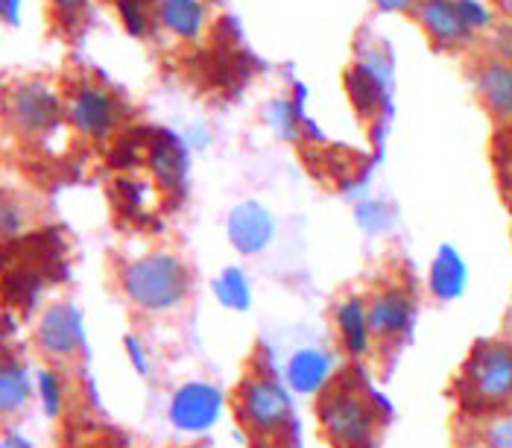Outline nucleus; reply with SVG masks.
I'll return each mask as SVG.
<instances>
[{"label":"nucleus","mask_w":512,"mask_h":448,"mask_svg":"<svg viewBox=\"0 0 512 448\" xmlns=\"http://www.w3.org/2000/svg\"><path fill=\"white\" fill-rule=\"evenodd\" d=\"M150 159H153V170L161 179V185L173 188L179 182V173H182V159H179V150L170 138H158L150 150Z\"/></svg>","instance_id":"obj_19"},{"label":"nucleus","mask_w":512,"mask_h":448,"mask_svg":"<svg viewBox=\"0 0 512 448\" xmlns=\"http://www.w3.org/2000/svg\"><path fill=\"white\" fill-rule=\"evenodd\" d=\"M59 12H68V15H74V12H79L82 6H85V0H50Z\"/></svg>","instance_id":"obj_24"},{"label":"nucleus","mask_w":512,"mask_h":448,"mask_svg":"<svg viewBox=\"0 0 512 448\" xmlns=\"http://www.w3.org/2000/svg\"><path fill=\"white\" fill-rule=\"evenodd\" d=\"M39 346L47 358L65 361L74 358L82 343H85V331H82V314L68 302H56L41 314L39 323Z\"/></svg>","instance_id":"obj_8"},{"label":"nucleus","mask_w":512,"mask_h":448,"mask_svg":"<svg viewBox=\"0 0 512 448\" xmlns=\"http://www.w3.org/2000/svg\"><path fill=\"white\" fill-rule=\"evenodd\" d=\"M319 425L334 448H363L372 437L375 413L355 393H328L319 405Z\"/></svg>","instance_id":"obj_4"},{"label":"nucleus","mask_w":512,"mask_h":448,"mask_svg":"<svg viewBox=\"0 0 512 448\" xmlns=\"http://www.w3.org/2000/svg\"><path fill=\"white\" fill-rule=\"evenodd\" d=\"M65 118L85 138H106L115 123H118V112H115V100L97 88V85H79L71 91V97L65 100Z\"/></svg>","instance_id":"obj_7"},{"label":"nucleus","mask_w":512,"mask_h":448,"mask_svg":"<svg viewBox=\"0 0 512 448\" xmlns=\"http://www.w3.org/2000/svg\"><path fill=\"white\" fill-rule=\"evenodd\" d=\"M466 393L474 408L501 410L512 405V343H477L466 361Z\"/></svg>","instance_id":"obj_2"},{"label":"nucleus","mask_w":512,"mask_h":448,"mask_svg":"<svg viewBox=\"0 0 512 448\" xmlns=\"http://www.w3.org/2000/svg\"><path fill=\"white\" fill-rule=\"evenodd\" d=\"M510 326H512V305H510Z\"/></svg>","instance_id":"obj_28"},{"label":"nucleus","mask_w":512,"mask_h":448,"mask_svg":"<svg viewBox=\"0 0 512 448\" xmlns=\"http://www.w3.org/2000/svg\"><path fill=\"white\" fill-rule=\"evenodd\" d=\"M331 378V355L322 349H299L287 364V384L302 396L319 393Z\"/></svg>","instance_id":"obj_13"},{"label":"nucleus","mask_w":512,"mask_h":448,"mask_svg":"<svg viewBox=\"0 0 512 448\" xmlns=\"http://www.w3.org/2000/svg\"><path fill=\"white\" fill-rule=\"evenodd\" d=\"M158 18L173 36L197 39L202 24H205V6L199 0H161Z\"/></svg>","instance_id":"obj_16"},{"label":"nucleus","mask_w":512,"mask_h":448,"mask_svg":"<svg viewBox=\"0 0 512 448\" xmlns=\"http://www.w3.org/2000/svg\"><path fill=\"white\" fill-rule=\"evenodd\" d=\"M39 396L44 413L47 416H59V410H62V384H59V378L50 369H41L39 372Z\"/></svg>","instance_id":"obj_20"},{"label":"nucleus","mask_w":512,"mask_h":448,"mask_svg":"<svg viewBox=\"0 0 512 448\" xmlns=\"http://www.w3.org/2000/svg\"><path fill=\"white\" fill-rule=\"evenodd\" d=\"M223 410V393L214 384L188 381L170 399V422L182 434H205L217 425Z\"/></svg>","instance_id":"obj_6"},{"label":"nucleus","mask_w":512,"mask_h":448,"mask_svg":"<svg viewBox=\"0 0 512 448\" xmlns=\"http://www.w3.org/2000/svg\"><path fill=\"white\" fill-rule=\"evenodd\" d=\"M120 287L135 308L147 314H167L185 302L191 276H188V267L176 255L150 252L123 270Z\"/></svg>","instance_id":"obj_1"},{"label":"nucleus","mask_w":512,"mask_h":448,"mask_svg":"<svg viewBox=\"0 0 512 448\" xmlns=\"http://www.w3.org/2000/svg\"><path fill=\"white\" fill-rule=\"evenodd\" d=\"M237 413H240V422L252 434L273 437V434H278L290 422L293 402H290V393L278 381L264 378V375H255V378H249L240 387Z\"/></svg>","instance_id":"obj_3"},{"label":"nucleus","mask_w":512,"mask_h":448,"mask_svg":"<svg viewBox=\"0 0 512 448\" xmlns=\"http://www.w3.org/2000/svg\"><path fill=\"white\" fill-rule=\"evenodd\" d=\"M3 448H33L21 434H15V431H6V437H3Z\"/></svg>","instance_id":"obj_25"},{"label":"nucleus","mask_w":512,"mask_h":448,"mask_svg":"<svg viewBox=\"0 0 512 448\" xmlns=\"http://www.w3.org/2000/svg\"><path fill=\"white\" fill-rule=\"evenodd\" d=\"M419 21L439 44H460L469 33V21L463 9H457L451 0H422Z\"/></svg>","instance_id":"obj_12"},{"label":"nucleus","mask_w":512,"mask_h":448,"mask_svg":"<svg viewBox=\"0 0 512 448\" xmlns=\"http://www.w3.org/2000/svg\"><path fill=\"white\" fill-rule=\"evenodd\" d=\"M366 311H369V331L378 340H395L404 331H410L413 305H410L407 293H401V290H384V293L372 296Z\"/></svg>","instance_id":"obj_9"},{"label":"nucleus","mask_w":512,"mask_h":448,"mask_svg":"<svg viewBox=\"0 0 512 448\" xmlns=\"http://www.w3.org/2000/svg\"><path fill=\"white\" fill-rule=\"evenodd\" d=\"M229 238L243 255H255L273 238V217L255 203L237 205L229 217Z\"/></svg>","instance_id":"obj_10"},{"label":"nucleus","mask_w":512,"mask_h":448,"mask_svg":"<svg viewBox=\"0 0 512 448\" xmlns=\"http://www.w3.org/2000/svg\"><path fill=\"white\" fill-rule=\"evenodd\" d=\"M24 226H27V214H24L21 203H9V200H6V203H3V238L9 241V238L21 235Z\"/></svg>","instance_id":"obj_22"},{"label":"nucleus","mask_w":512,"mask_h":448,"mask_svg":"<svg viewBox=\"0 0 512 448\" xmlns=\"http://www.w3.org/2000/svg\"><path fill=\"white\" fill-rule=\"evenodd\" d=\"M469 287V267L454 246H442L431 267V293L442 302H454Z\"/></svg>","instance_id":"obj_14"},{"label":"nucleus","mask_w":512,"mask_h":448,"mask_svg":"<svg viewBox=\"0 0 512 448\" xmlns=\"http://www.w3.org/2000/svg\"><path fill=\"white\" fill-rule=\"evenodd\" d=\"M9 109V121L15 123V129H21L24 135H44L50 132L65 106L59 100V94L47 85V82H21L9 91L6 100Z\"/></svg>","instance_id":"obj_5"},{"label":"nucleus","mask_w":512,"mask_h":448,"mask_svg":"<svg viewBox=\"0 0 512 448\" xmlns=\"http://www.w3.org/2000/svg\"><path fill=\"white\" fill-rule=\"evenodd\" d=\"M477 91L495 121H512V65L492 59L477 74Z\"/></svg>","instance_id":"obj_11"},{"label":"nucleus","mask_w":512,"mask_h":448,"mask_svg":"<svg viewBox=\"0 0 512 448\" xmlns=\"http://www.w3.org/2000/svg\"><path fill=\"white\" fill-rule=\"evenodd\" d=\"M498 9H501L504 15H510L512 18V0H498Z\"/></svg>","instance_id":"obj_27"},{"label":"nucleus","mask_w":512,"mask_h":448,"mask_svg":"<svg viewBox=\"0 0 512 448\" xmlns=\"http://www.w3.org/2000/svg\"><path fill=\"white\" fill-rule=\"evenodd\" d=\"M486 448H512V416H498L486 428Z\"/></svg>","instance_id":"obj_21"},{"label":"nucleus","mask_w":512,"mask_h":448,"mask_svg":"<svg viewBox=\"0 0 512 448\" xmlns=\"http://www.w3.org/2000/svg\"><path fill=\"white\" fill-rule=\"evenodd\" d=\"M214 293L220 299L223 308L229 311H246L252 305V287L249 279L243 276V270L237 267H226L217 279H214Z\"/></svg>","instance_id":"obj_18"},{"label":"nucleus","mask_w":512,"mask_h":448,"mask_svg":"<svg viewBox=\"0 0 512 448\" xmlns=\"http://www.w3.org/2000/svg\"><path fill=\"white\" fill-rule=\"evenodd\" d=\"M337 331H340V340L346 343L349 355L360 358L366 349H369V311H366V302L357 299V296H349L340 302L337 308Z\"/></svg>","instance_id":"obj_15"},{"label":"nucleus","mask_w":512,"mask_h":448,"mask_svg":"<svg viewBox=\"0 0 512 448\" xmlns=\"http://www.w3.org/2000/svg\"><path fill=\"white\" fill-rule=\"evenodd\" d=\"M33 387H30V372L27 367L18 361V358H3V367H0V410L9 416V413H18V410L27 405Z\"/></svg>","instance_id":"obj_17"},{"label":"nucleus","mask_w":512,"mask_h":448,"mask_svg":"<svg viewBox=\"0 0 512 448\" xmlns=\"http://www.w3.org/2000/svg\"><path fill=\"white\" fill-rule=\"evenodd\" d=\"M381 6H387V9H407L413 0H378Z\"/></svg>","instance_id":"obj_26"},{"label":"nucleus","mask_w":512,"mask_h":448,"mask_svg":"<svg viewBox=\"0 0 512 448\" xmlns=\"http://www.w3.org/2000/svg\"><path fill=\"white\" fill-rule=\"evenodd\" d=\"M126 346H129V358H132L135 369H138L141 375H147V372H150V364H147V355H144L141 343H138L135 337H129V340H126Z\"/></svg>","instance_id":"obj_23"}]
</instances>
